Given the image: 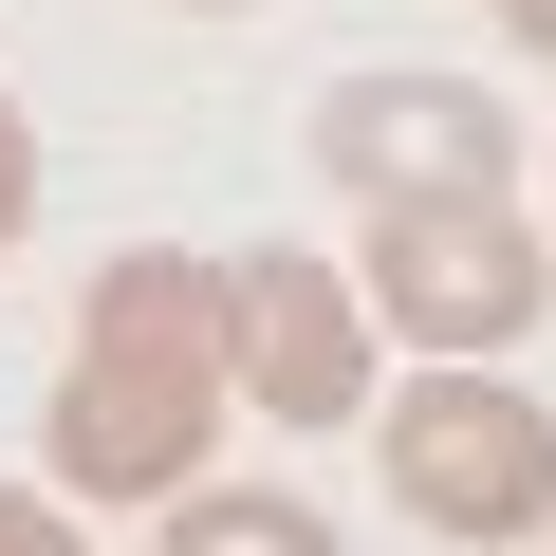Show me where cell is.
I'll list each match as a JSON object with an SVG mask.
<instances>
[{
    "label": "cell",
    "mask_w": 556,
    "mask_h": 556,
    "mask_svg": "<svg viewBox=\"0 0 556 556\" xmlns=\"http://www.w3.org/2000/svg\"><path fill=\"white\" fill-rule=\"evenodd\" d=\"M390 519H427V538H464V556L538 538V519H556V408H538L501 353H427V371L390 390Z\"/></svg>",
    "instance_id": "2"
},
{
    "label": "cell",
    "mask_w": 556,
    "mask_h": 556,
    "mask_svg": "<svg viewBox=\"0 0 556 556\" xmlns=\"http://www.w3.org/2000/svg\"><path fill=\"white\" fill-rule=\"evenodd\" d=\"M186 20H241V0H186Z\"/></svg>",
    "instance_id": "10"
},
{
    "label": "cell",
    "mask_w": 556,
    "mask_h": 556,
    "mask_svg": "<svg viewBox=\"0 0 556 556\" xmlns=\"http://www.w3.org/2000/svg\"><path fill=\"white\" fill-rule=\"evenodd\" d=\"M482 20H501V38H538V56H556V0H482Z\"/></svg>",
    "instance_id": "9"
},
{
    "label": "cell",
    "mask_w": 556,
    "mask_h": 556,
    "mask_svg": "<svg viewBox=\"0 0 556 556\" xmlns=\"http://www.w3.org/2000/svg\"><path fill=\"white\" fill-rule=\"evenodd\" d=\"M0 556H93V538H75V501H56V482H0Z\"/></svg>",
    "instance_id": "7"
},
{
    "label": "cell",
    "mask_w": 556,
    "mask_h": 556,
    "mask_svg": "<svg viewBox=\"0 0 556 556\" xmlns=\"http://www.w3.org/2000/svg\"><path fill=\"white\" fill-rule=\"evenodd\" d=\"M353 298H371L408 353H519V334L556 316V260H538L519 186H445V204H371Z\"/></svg>",
    "instance_id": "3"
},
{
    "label": "cell",
    "mask_w": 556,
    "mask_h": 556,
    "mask_svg": "<svg viewBox=\"0 0 556 556\" xmlns=\"http://www.w3.org/2000/svg\"><path fill=\"white\" fill-rule=\"evenodd\" d=\"M38 241V130H20V93H0V260Z\"/></svg>",
    "instance_id": "8"
},
{
    "label": "cell",
    "mask_w": 556,
    "mask_h": 556,
    "mask_svg": "<svg viewBox=\"0 0 556 556\" xmlns=\"http://www.w3.org/2000/svg\"><path fill=\"white\" fill-rule=\"evenodd\" d=\"M316 167L353 204H445V186H519V112L464 75H334L316 93Z\"/></svg>",
    "instance_id": "5"
},
{
    "label": "cell",
    "mask_w": 556,
    "mask_h": 556,
    "mask_svg": "<svg viewBox=\"0 0 556 556\" xmlns=\"http://www.w3.org/2000/svg\"><path fill=\"white\" fill-rule=\"evenodd\" d=\"M167 556H353L298 482H186L167 501Z\"/></svg>",
    "instance_id": "6"
},
{
    "label": "cell",
    "mask_w": 556,
    "mask_h": 556,
    "mask_svg": "<svg viewBox=\"0 0 556 556\" xmlns=\"http://www.w3.org/2000/svg\"><path fill=\"white\" fill-rule=\"evenodd\" d=\"M223 353H241V408L260 427H371V298H353V260H316V241L223 260Z\"/></svg>",
    "instance_id": "4"
},
{
    "label": "cell",
    "mask_w": 556,
    "mask_h": 556,
    "mask_svg": "<svg viewBox=\"0 0 556 556\" xmlns=\"http://www.w3.org/2000/svg\"><path fill=\"white\" fill-rule=\"evenodd\" d=\"M241 408V353H223V260L186 241H130L93 298H75V353H56V408H38V464L56 501H186L204 445Z\"/></svg>",
    "instance_id": "1"
}]
</instances>
